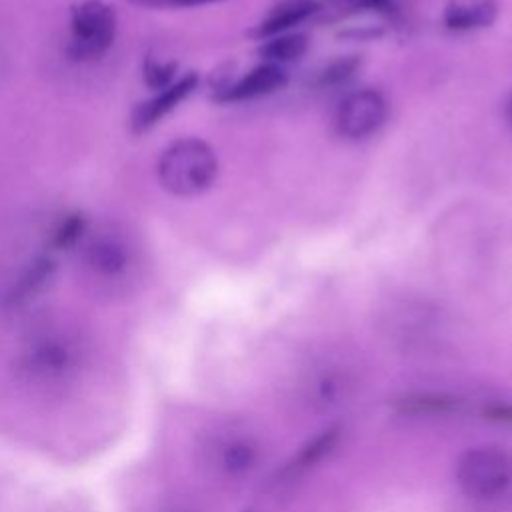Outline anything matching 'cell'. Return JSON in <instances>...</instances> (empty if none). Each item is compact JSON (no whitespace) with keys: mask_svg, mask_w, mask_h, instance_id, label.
<instances>
[{"mask_svg":"<svg viewBox=\"0 0 512 512\" xmlns=\"http://www.w3.org/2000/svg\"><path fill=\"white\" fill-rule=\"evenodd\" d=\"M86 234V220L82 214H68L60 220V224L52 232V246L54 248H72L82 242Z\"/></svg>","mask_w":512,"mask_h":512,"instance_id":"e0dca14e","label":"cell"},{"mask_svg":"<svg viewBox=\"0 0 512 512\" xmlns=\"http://www.w3.org/2000/svg\"><path fill=\"white\" fill-rule=\"evenodd\" d=\"M80 362L82 350L74 336L62 330H44L26 342L16 364L26 382L52 388L70 382Z\"/></svg>","mask_w":512,"mask_h":512,"instance_id":"7a4b0ae2","label":"cell"},{"mask_svg":"<svg viewBox=\"0 0 512 512\" xmlns=\"http://www.w3.org/2000/svg\"><path fill=\"white\" fill-rule=\"evenodd\" d=\"M176 74V62L174 60H158L154 56L146 58L144 64V80L150 88L162 90L174 82Z\"/></svg>","mask_w":512,"mask_h":512,"instance_id":"ac0fdd59","label":"cell"},{"mask_svg":"<svg viewBox=\"0 0 512 512\" xmlns=\"http://www.w3.org/2000/svg\"><path fill=\"white\" fill-rule=\"evenodd\" d=\"M320 10L316 0H284L276 4L258 24H254L248 34L258 40H266L278 34H284L292 26L308 20Z\"/></svg>","mask_w":512,"mask_h":512,"instance_id":"9c48e42d","label":"cell"},{"mask_svg":"<svg viewBox=\"0 0 512 512\" xmlns=\"http://www.w3.org/2000/svg\"><path fill=\"white\" fill-rule=\"evenodd\" d=\"M54 272V264L52 260L48 258H38L34 260L26 270L24 274L18 278V282L14 284L12 292H10V302H22L30 296H34L52 276Z\"/></svg>","mask_w":512,"mask_h":512,"instance_id":"5bb4252c","label":"cell"},{"mask_svg":"<svg viewBox=\"0 0 512 512\" xmlns=\"http://www.w3.org/2000/svg\"><path fill=\"white\" fill-rule=\"evenodd\" d=\"M456 480L462 492L474 500H492L512 484V458L492 446L468 450L456 466Z\"/></svg>","mask_w":512,"mask_h":512,"instance_id":"3957f363","label":"cell"},{"mask_svg":"<svg viewBox=\"0 0 512 512\" xmlns=\"http://www.w3.org/2000/svg\"><path fill=\"white\" fill-rule=\"evenodd\" d=\"M462 400L454 396H438V394H418L408 396L398 402V408L406 414H446L458 410Z\"/></svg>","mask_w":512,"mask_h":512,"instance_id":"9a60e30c","label":"cell"},{"mask_svg":"<svg viewBox=\"0 0 512 512\" xmlns=\"http://www.w3.org/2000/svg\"><path fill=\"white\" fill-rule=\"evenodd\" d=\"M338 436H340V432H338L336 426L324 430L320 436H316L312 442H308V444L286 464V468L282 470V476L294 478V476L302 474L304 470H308L310 466H314L316 462H320V460L334 448Z\"/></svg>","mask_w":512,"mask_h":512,"instance_id":"4fadbf2b","label":"cell"},{"mask_svg":"<svg viewBox=\"0 0 512 512\" xmlns=\"http://www.w3.org/2000/svg\"><path fill=\"white\" fill-rule=\"evenodd\" d=\"M198 86V74L188 72L182 78L174 80L170 86L158 90L150 100H144L132 112V128L136 132L148 130L156 122H160L166 114H170L182 100H186L194 88Z\"/></svg>","mask_w":512,"mask_h":512,"instance_id":"ba28073f","label":"cell"},{"mask_svg":"<svg viewBox=\"0 0 512 512\" xmlns=\"http://www.w3.org/2000/svg\"><path fill=\"white\" fill-rule=\"evenodd\" d=\"M362 60L358 56H340L332 62H328L316 76V84L326 88V86H338L346 80H350L356 70L360 68Z\"/></svg>","mask_w":512,"mask_h":512,"instance_id":"2e32d148","label":"cell"},{"mask_svg":"<svg viewBox=\"0 0 512 512\" xmlns=\"http://www.w3.org/2000/svg\"><path fill=\"white\" fill-rule=\"evenodd\" d=\"M334 6L342 14H356V12H390L392 0H334Z\"/></svg>","mask_w":512,"mask_h":512,"instance_id":"ffe728a7","label":"cell"},{"mask_svg":"<svg viewBox=\"0 0 512 512\" xmlns=\"http://www.w3.org/2000/svg\"><path fill=\"white\" fill-rule=\"evenodd\" d=\"M342 394V380L338 376H322L312 386V402L328 406L332 402H338Z\"/></svg>","mask_w":512,"mask_h":512,"instance_id":"d6986e66","label":"cell"},{"mask_svg":"<svg viewBox=\"0 0 512 512\" xmlns=\"http://www.w3.org/2000/svg\"><path fill=\"white\" fill-rule=\"evenodd\" d=\"M218 176V158L200 138L174 140L158 158V180L164 190L180 198L204 194Z\"/></svg>","mask_w":512,"mask_h":512,"instance_id":"6da1fadb","label":"cell"},{"mask_svg":"<svg viewBox=\"0 0 512 512\" xmlns=\"http://www.w3.org/2000/svg\"><path fill=\"white\" fill-rule=\"evenodd\" d=\"M498 16V0H448L444 24L450 30H476L490 26Z\"/></svg>","mask_w":512,"mask_h":512,"instance_id":"30bf717a","label":"cell"},{"mask_svg":"<svg viewBox=\"0 0 512 512\" xmlns=\"http://www.w3.org/2000/svg\"><path fill=\"white\" fill-rule=\"evenodd\" d=\"M248 512H250V510H248Z\"/></svg>","mask_w":512,"mask_h":512,"instance_id":"d4e9b609","label":"cell"},{"mask_svg":"<svg viewBox=\"0 0 512 512\" xmlns=\"http://www.w3.org/2000/svg\"><path fill=\"white\" fill-rule=\"evenodd\" d=\"M388 104L374 88L350 92L338 106L336 128L348 140H364L386 122Z\"/></svg>","mask_w":512,"mask_h":512,"instance_id":"5b68a950","label":"cell"},{"mask_svg":"<svg viewBox=\"0 0 512 512\" xmlns=\"http://www.w3.org/2000/svg\"><path fill=\"white\" fill-rule=\"evenodd\" d=\"M308 50V38L304 34H278L266 38L258 46V56L268 64H288L300 60Z\"/></svg>","mask_w":512,"mask_h":512,"instance_id":"7c38bea8","label":"cell"},{"mask_svg":"<svg viewBox=\"0 0 512 512\" xmlns=\"http://www.w3.org/2000/svg\"><path fill=\"white\" fill-rule=\"evenodd\" d=\"M506 114H508V120H510V124H512V96H510V100H508V104H506Z\"/></svg>","mask_w":512,"mask_h":512,"instance_id":"603a6c76","label":"cell"},{"mask_svg":"<svg viewBox=\"0 0 512 512\" xmlns=\"http://www.w3.org/2000/svg\"><path fill=\"white\" fill-rule=\"evenodd\" d=\"M84 264L100 280L122 278L132 262V248L118 232L104 230L84 242Z\"/></svg>","mask_w":512,"mask_h":512,"instance_id":"8992f818","label":"cell"},{"mask_svg":"<svg viewBox=\"0 0 512 512\" xmlns=\"http://www.w3.org/2000/svg\"><path fill=\"white\" fill-rule=\"evenodd\" d=\"M486 414L494 420H500V422H510L512 424V406H502V404H494V406H488L486 408Z\"/></svg>","mask_w":512,"mask_h":512,"instance_id":"7402d4cb","label":"cell"},{"mask_svg":"<svg viewBox=\"0 0 512 512\" xmlns=\"http://www.w3.org/2000/svg\"><path fill=\"white\" fill-rule=\"evenodd\" d=\"M130 2L144 8H188V6H202V4H212L220 0H130Z\"/></svg>","mask_w":512,"mask_h":512,"instance_id":"44dd1931","label":"cell"},{"mask_svg":"<svg viewBox=\"0 0 512 512\" xmlns=\"http://www.w3.org/2000/svg\"><path fill=\"white\" fill-rule=\"evenodd\" d=\"M172 512H188V510H172Z\"/></svg>","mask_w":512,"mask_h":512,"instance_id":"cb8c5ba5","label":"cell"},{"mask_svg":"<svg viewBox=\"0 0 512 512\" xmlns=\"http://www.w3.org/2000/svg\"><path fill=\"white\" fill-rule=\"evenodd\" d=\"M286 82H288V72L282 66L262 62L260 66H254L236 82H228L222 88H218L214 98L218 102L252 100L284 88Z\"/></svg>","mask_w":512,"mask_h":512,"instance_id":"52a82bcc","label":"cell"},{"mask_svg":"<svg viewBox=\"0 0 512 512\" xmlns=\"http://www.w3.org/2000/svg\"><path fill=\"white\" fill-rule=\"evenodd\" d=\"M70 30V54L74 58H100L114 42L116 14L102 0H82L72 8Z\"/></svg>","mask_w":512,"mask_h":512,"instance_id":"277c9868","label":"cell"},{"mask_svg":"<svg viewBox=\"0 0 512 512\" xmlns=\"http://www.w3.org/2000/svg\"><path fill=\"white\" fill-rule=\"evenodd\" d=\"M258 448L248 438H230L216 450V464L228 476H244L256 466Z\"/></svg>","mask_w":512,"mask_h":512,"instance_id":"8fae6325","label":"cell"}]
</instances>
